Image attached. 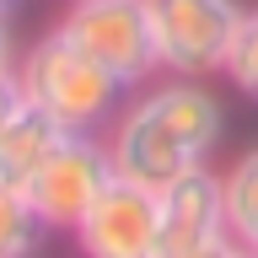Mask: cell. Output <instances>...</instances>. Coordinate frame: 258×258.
I'll list each match as a JSON object with an SVG mask.
<instances>
[{"instance_id":"obj_1","label":"cell","mask_w":258,"mask_h":258,"mask_svg":"<svg viewBox=\"0 0 258 258\" xmlns=\"http://www.w3.org/2000/svg\"><path fill=\"white\" fill-rule=\"evenodd\" d=\"M226 135V108L205 81H161L140 92L108 124V151L118 177H135L145 188H167L172 177L210 167Z\"/></svg>"},{"instance_id":"obj_2","label":"cell","mask_w":258,"mask_h":258,"mask_svg":"<svg viewBox=\"0 0 258 258\" xmlns=\"http://www.w3.org/2000/svg\"><path fill=\"white\" fill-rule=\"evenodd\" d=\"M16 81H22V97L38 102L70 135H102L129 97V86L113 70H102L76 43H64L54 27L16 59Z\"/></svg>"},{"instance_id":"obj_3","label":"cell","mask_w":258,"mask_h":258,"mask_svg":"<svg viewBox=\"0 0 258 258\" xmlns=\"http://www.w3.org/2000/svg\"><path fill=\"white\" fill-rule=\"evenodd\" d=\"M145 6L156 32V59L167 76L210 81L226 70L237 27L247 16L242 0H145Z\"/></svg>"},{"instance_id":"obj_4","label":"cell","mask_w":258,"mask_h":258,"mask_svg":"<svg viewBox=\"0 0 258 258\" xmlns=\"http://www.w3.org/2000/svg\"><path fill=\"white\" fill-rule=\"evenodd\" d=\"M54 32L64 43H76L81 54H92L102 70H113L124 86H140L161 70L145 0H70Z\"/></svg>"},{"instance_id":"obj_5","label":"cell","mask_w":258,"mask_h":258,"mask_svg":"<svg viewBox=\"0 0 258 258\" xmlns=\"http://www.w3.org/2000/svg\"><path fill=\"white\" fill-rule=\"evenodd\" d=\"M118 167H113V151L102 135H70L64 129L59 145L48 151V161L27 177V205L32 215L43 221V231H76L81 215L97 205V194L108 188Z\"/></svg>"},{"instance_id":"obj_6","label":"cell","mask_w":258,"mask_h":258,"mask_svg":"<svg viewBox=\"0 0 258 258\" xmlns=\"http://www.w3.org/2000/svg\"><path fill=\"white\" fill-rule=\"evenodd\" d=\"M226 237V188L215 167H194L156 188V258H199Z\"/></svg>"},{"instance_id":"obj_7","label":"cell","mask_w":258,"mask_h":258,"mask_svg":"<svg viewBox=\"0 0 258 258\" xmlns=\"http://www.w3.org/2000/svg\"><path fill=\"white\" fill-rule=\"evenodd\" d=\"M81 258H156V188L113 177L76 226Z\"/></svg>"},{"instance_id":"obj_8","label":"cell","mask_w":258,"mask_h":258,"mask_svg":"<svg viewBox=\"0 0 258 258\" xmlns=\"http://www.w3.org/2000/svg\"><path fill=\"white\" fill-rule=\"evenodd\" d=\"M59 135H64V129L54 124L38 102H27V97H22V108L11 113V124L0 129V183L27 188V177L48 161V151L59 145Z\"/></svg>"},{"instance_id":"obj_9","label":"cell","mask_w":258,"mask_h":258,"mask_svg":"<svg viewBox=\"0 0 258 258\" xmlns=\"http://www.w3.org/2000/svg\"><path fill=\"white\" fill-rule=\"evenodd\" d=\"M221 188H226V237L242 253H258V145L242 151L221 172Z\"/></svg>"},{"instance_id":"obj_10","label":"cell","mask_w":258,"mask_h":258,"mask_svg":"<svg viewBox=\"0 0 258 258\" xmlns=\"http://www.w3.org/2000/svg\"><path fill=\"white\" fill-rule=\"evenodd\" d=\"M43 242V221L32 215L27 194L0 183V258H32Z\"/></svg>"},{"instance_id":"obj_11","label":"cell","mask_w":258,"mask_h":258,"mask_svg":"<svg viewBox=\"0 0 258 258\" xmlns=\"http://www.w3.org/2000/svg\"><path fill=\"white\" fill-rule=\"evenodd\" d=\"M221 76L242 97L258 102V6H247V16H242V27H237V43H231V59H226Z\"/></svg>"},{"instance_id":"obj_12","label":"cell","mask_w":258,"mask_h":258,"mask_svg":"<svg viewBox=\"0 0 258 258\" xmlns=\"http://www.w3.org/2000/svg\"><path fill=\"white\" fill-rule=\"evenodd\" d=\"M16 108H22V81H16V76H0V129L11 124Z\"/></svg>"},{"instance_id":"obj_13","label":"cell","mask_w":258,"mask_h":258,"mask_svg":"<svg viewBox=\"0 0 258 258\" xmlns=\"http://www.w3.org/2000/svg\"><path fill=\"white\" fill-rule=\"evenodd\" d=\"M16 59H22V54H16V38H11V22H6V16H0V76H16Z\"/></svg>"},{"instance_id":"obj_14","label":"cell","mask_w":258,"mask_h":258,"mask_svg":"<svg viewBox=\"0 0 258 258\" xmlns=\"http://www.w3.org/2000/svg\"><path fill=\"white\" fill-rule=\"evenodd\" d=\"M199 258H247V253H242V247H237L231 237H221V242H210V247H205Z\"/></svg>"},{"instance_id":"obj_15","label":"cell","mask_w":258,"mask_h":258,"mask_svg":"<svg viewBox=\"0 0 258 258\" xmlns=\"http://www.w3.org/2000/svg\"><path fill=\"white\" fill-rule=\"evenodd\" d=\"M16 6H22V0H0V16H11V11H16Z\"/></svg>"},{"instance_id":"obj_16","label":"cell","mask_w":258,"mask_h":258,"mask_svg":"<svg viewBox=\"0 0 258 258\" xmlns=\"http://www.w3.org/2000/svg\"><path fill=\"white\" fill-rule=\"evenodd\" d=\"M247 258H258V253H247Z\"/></svg>"}]
</instances>
